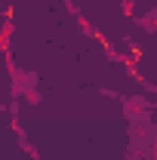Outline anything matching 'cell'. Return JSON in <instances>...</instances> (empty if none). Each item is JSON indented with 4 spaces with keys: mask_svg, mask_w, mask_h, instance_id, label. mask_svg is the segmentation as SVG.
<instances>
[{
    "mask_svg": "<svg viewBox=\"0 0 157 160\" xmlns=\"http://www.w3.org/2000/svg\"><path fill=\"white\" fill-rule=\"evenodd\" d=\"M123 117L129 123H142V120H151V102L145 96H126L123 99Z\"/></svg>",
    "mask_w": 157,
    "mask_h": 160,
    "instance_id": "6da1fadb",
    "label": "cell"
},
{
    "mask_svg": "<svg viewBox=\"0 0 157 160\" xmlns=\"http://www.w3.org/2000/svg\"><path fill=\"white\" fill-rule=\"evenodd\" d=\"M13 92L25 96L28 102H37V74L34 71H13Z\"/></svg>",
    "mask_w": 157,
    "mask_h": 160,
    "instance_id": "7a4b0ae2",
    "label": "cell"
},
{
    "mask_svg": "<svg viewBox=\"0 0 157 160\" xmlns=\"http://www.w3.org/2000/svg\"><path fill=\"white\" fill-rule=\"evenodd\" d=\"M142 28H145L148 34H157V6H151V9L142 16Z\"/></svg>",
    "mask_w": 157,
    "mask_h": 160,
    "instance_id": "3957f363",
    "label": "cell"
},
{
    "mask_svg": "<svg viewBox=\"0 0 157 160\" xmlns=\"http://www.w3.org/2000/svg\"><path fill=\"white\" fill-rule=\"evenodd\" d=\"M123 160H142V157H139V154H133V151H129V154H126V157H123Z\"/></svg>",
    "mask_w": 157,
    "mask_h": 160,
    "instance_id": "277c9868",
    "label": "cell"
}]
</instances>
